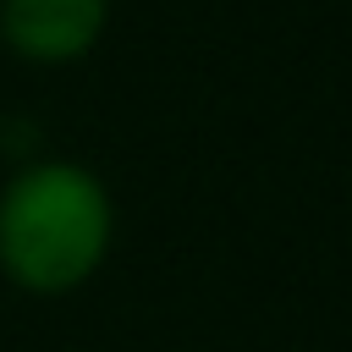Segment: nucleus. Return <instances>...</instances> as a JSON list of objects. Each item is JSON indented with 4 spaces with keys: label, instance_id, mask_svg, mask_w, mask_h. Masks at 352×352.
Instances as JSON below:
<instances>
[{
    "label": "nucleus",
    "instance_id": "f03ea898",
    "mask_svg": "<svg viewBox=\"0 0 352 352\" xmlns=\"http://www.w3.org/2000/svg\"><path fill=\"white\" fill-rule=\"evenodd\" d=\"M104 0H6L0 33L33 60H66L99 38Z\"/></svg>",
    "mask_w": 352,
    "mask_h": 352
},
{
    "label": "nucleus",
    "instance_id": "f257e3e1",
    "mask_svg": "<svg viewBox=\"0 0 352 352\" xmlns=\"http://www.w3.org/2000/svg\"><path fill=\"white\" fill-rule=\"evenodd\" d=\"M110 242V209L94 176L38 165L0 198V264L28 292L77 286Z\"/></svg>",
    "mask_w": 352,
    "mask_h": 352
}]
</instances>
